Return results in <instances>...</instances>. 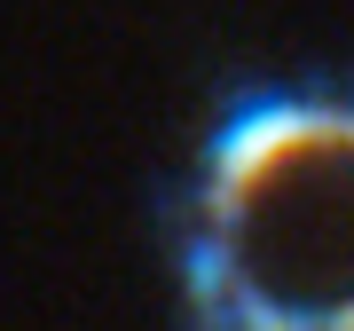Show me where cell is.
I'll return each mask as SVG.
<instances>
[{
    "label": "cell",
    "instance_id": "1",
    "mask_svg": "<svg viewBox=\"0 0 354 331\" xmlns=\"http://www.w3.org/2000/svg\"><path fill=\"white\" fill-rule=\"evenodd\" d=\"M189 331H354V87H260L165 205Z\"/></svg>",
    "mask_w": 354,
    "mask_h": 331
}]
</instances>
